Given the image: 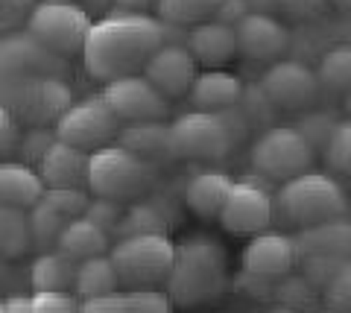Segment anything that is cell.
Here are the masks:
<instances>
[{
  "mask_svg": "<svg viewBox=\"0 0 351 313\" xmlns=\"http://www.w3.org/2000/svg\"><path fill=\"white\" fill-rule=\"evenodd\" d=\"M164 45L161 21L144 12L114 9L94 21L82 45V64L94 79L112 82L117 77L141 73L147 59Z\"/></svg>",
  "mask_w": 351,
  "mask_h": 313,
  "instance_id": "1",
  "label": "cell"
},
{
  "mask_svg": "<svg viewBox=\"0 0 351 313\" xmlns=\"http://www.w3.org/2000/svg\"><path fill=\"white\" fill-rule=\"evenodd\" d=\"M228 284V255L211 237H188L176 243L173 266L164 281L170 305L196 308L217 299Z\"/></svg>",
  "mask_w": 351,
  "mask_h": 313,
  "instance_id": "2",
  "label": "cell"
},
{
  "mask_svg": "<svg viewBox=\"0 0 351 313\" xmlns=\"http://www.w3.org/2000/svg\"><path fill=\"white\" fill-rule=\"evenodd\" d=\"M272 197H276V214H281L284 220L299 225V229L346 217L348 211L346 190L331 173H299V176L281 181L278 193H272Z\"/></svg>",
  "mask_w": 351,
  "mask_h": 313,
  "instance_id": "3",
  "label": "cell"
},
{
  "mask_svg": "<svg viewBox=\"0 0 351 313\" xmlns=\"http://www.w3.org/2000/svg\"><path fill=\"white\" fill-rule=\"evenodd\" d=\"M152 181H156V167L123 149L120 144H106L94 149V153H88L85 188L94 197L114 202H135L147 197Z\"/></svg>",
  "mask_w": 351,
  "mask_h": 313,
  "instance_id": "4",
  "label": "cell"
},
{
  "mask_svg": "<svg viewBox=\"0 0 351 313\" xmlns=\"http://www.w3.org/2000/svg\"><path fill=\"white\" fill-rule=\"evenodd\" d=\"M176 243L170 234H132L117 237L108 249L120 287L126 290H152L167 281L173 266Z\"/></svg>",
  "mask_w": 351,
  "mask_h": 313,
  "instance_id": "5",
  "label": "cell"
},
{
  "mask_svg": "<svg viewBox=\"0 0 351 313\" xmlns=\"http://www.w3.org/2000/svg\"><path fill=\"white\" fill-rule=\"evenodd\" d=\"M91 24L94 21L88 15V9L76 0H36L24 32L36 45L50 50L53 56L71 59L76 53H82Z\"/></svg>",
  "mask_w": 351,
  "mask_h": 313,
  "instance_id": "6",
  "label": "cell"
},
{
  "mask_svg": "<svg viewBox=\"0 0 351 313\" xmlns=\"http://www.w3.org/2000/svg\"><path fill=\"white\" fill-rule=\"evenodd\" d=\"M73 103L64 77H32L0 82V109H6L21 126H53Z\"/></svg>",
  "mask_w": 351,
  "mask_h": 313,
  "instance_id": "7",
  "label": "cell"
},
{
  "mask_svg": "<svg viewBox=\"0 0 351 313\" xmlns=\"http://www.w3.org/2000/svg\"><path fill=\"white\" fill-rule=\"evenodd\" d=\"M237 126L228 112H188L170 123V141L176 158L191 161H219L237 144Z\"/></svg>",
  "mask_w": 351,
  "mask_h": 313,
  "instance_id": "8",
  "label": "cell"
},
{
  "mask_svg": "<svg viewBox=\"0 0 351 313\" xmlns=\"http://www.w3.org/2000/svg\"><path fill=\"white\" fill-rule=\"evenodd\" d=\"M313 155L316 149L304 141V135L295 126H269L252 144L249 161L261 179L287 181L311 170Z\"/></svg>",
  "mask_w": 351,
  "mask_h": 313,
  "instance_id": "9",
  "label": "cell"
},
{
  "mask_svg": "<svg viewBox=\"0 0 351 313\" xmlns=\"http://www.w3.org/2000/svg\"><path fill=\"white\" fill-rule=\"evenodd\" d=\"M117 132L120 121L103 103V97H88L82 103H71L59 121L53 123L56 141L82 149V153H94V149L112 144Z\"/></svg>",
  "mask_w": 351,
  "mask_h": 313,
  "instance_id": "10",
  "label": "cell"
},
{
  "mask_svg": "<svg viewBox=\"0 0 351 313\" xmlns=\"http://www.w3.org/2000/svg\"><path fill=\"white\" fill-rule=\"evenodd\" d=\"M217 220L228 234L255 237L267 231L276 220V197L258 179H234Z\"/></svg>",
  "mask_w": 351,
  "mask_h": 313,
  "instance_id": "11",
  "label": "cell"
},
{
  "mask_svg": "<svg viewBox=\"0 0 351 313\" xmlns=\"http://www.w3.org/2000/svg\"><path fill=\"white\" fill-rule=\"evenodd\" d=\"M100 97L120 123H149L170 114V100L161 97L141 73L106 82Z\"/></svg>",
  "mask_w": 351,
  "mask_h": 313,
  "instance_id": "12",
  "label": "cell"
},
{
  "mask_svg": "<svg viewBox=\"0 0 351 313\" xmlns=\"http://www.w3.org/2000/svg\"><path fill=\"white\" fill-rule=\"evenodd\" d=\"M258 88L269 100V105L290 112L307 109L311 103H316V97L322 91L313 68H307L299 59H276L263 71Z\"/></svg>",
  "mask_w": 351,
  "mask_h": 313,
  "instance_id": "13",
  "label": "cell"
},
{
  "mask_svg": "<svg viewBox=\"0 0 351 313\" xmlns=\"http://www.w3.org/2000/svg\"><path fill=\"white\" fill-rule=\"evenodd\" d=\"M68 59L53 56L36 45L27 32H3L0 36V82H18L32 77H64Z\"/></svg>",
  "mask_w": 351,
  "mask_h": 313,
  "instance_id": "14",
  "label": "cell"
},
{
  "mask_svg": "<svg viewBox=\"0 0 351 313\" xmlns=\"http://www.w3.org/2000/svg\"><path fill=\"white\" fill-rule=\"evenodd\" d=\"M141 77H144L161 97L173 100V97H182V94L191 91V85L196 79V62L184 45L164 41V45L147 59L144 68H141Z\"/></svg>",
  "mask_w": 351,
  "mask_h": 313,
  "instance_id": "15",
  "label": "cell"
},
{
  "mask_svg": "<svg viewBox=\"0 0 351 313\" xmlns=\"http://www.w3.org/2000/svg\"><path fill=\"white\" fill-rule=\"evenodd\" d=\"M234 45L237 53L255 62H276L290 47V32L276 15L249 12L234 24Z\"/></svg>",
  "mask_w": 351,
  "mask_h": 313,
  "instance_id": "16",
  "label": "cell"
},
{
  "mask_svg": "<svg viewBox=\"0 0 351 313\" xmlns=\"http://www.w3.org/2000/svg\"><path fill=\"white\" fill-rule=\"evenodd\" d=\"M299 266V255H295V243L293 237L281 234V231H261L249 240L243 249V273L258 275V278H278L290 275Z\"/></svg>",
  "mask_w": 351,
  "mask_h": 313,
  "instance_id": "17",
  "label": "cell"
},
{
  "mask_svg": "<svg viewBox=\"0 0 351 313\" xmlns=\"http://www.w3.org/2000/svg\"><path fill=\"white\" fill-rule=\"evenodd\" d=\"M184 47H188L196 64H205V71L226 68L237 53L234 27H226V24H219V21L208 18L202 24L191 27V32L184 36Z\"/></svg>",
  "mask_w": 351,
  "mask_h": 313,
  "instance_id": "18",
  "label": "cell"
},
{
  "mask_svg": "<svg viewBox=\"0 0 351 313\" xmlns=\"http://www.w3.org/2000/svg\"><path fill=\"white\" fill-rule=\"evenodd\" d=\"M188 97H191L196 112L223 114V112H232L240 103V97H243V82H240V77H234V73H228L223 68L202 71V73H196Z\"/></svg>",
  "mask_w": 351,
  "mask_h": 313,
  "instance_id": "19",
  "label": "cell"
},
{
  "mask_svg": "<svg viewBox=\"0 0 351 313\" xmlns=\"http://www.w3.org/2000/svg\"><path fill=\"white\" fill-rule=\"evenodd\" d=\"M299 261L304 258H348L351 249V225L346 217L325 220L316 225H304L293 237Z\"/></svg>",
  "mask_w": 351,
  "mask_h": 313,
  "instance_id": "20",
  "label": "cell"
},
{
  "mask_svg": "<svg viewBox=\"0 0 351 313\" xmlns=\"http://www.w3.org/2000/svg\"><path fill=\"white\" fill-rule=\"evenodd\" d=\"M117 144L144 158L147 164H161V161H173V141H170V123L149 121V123H126L117 132Z\"/></svg>",
  "mask_w": 351,
  "mask_h": 313,
  "instance_id": "21",
  "label": "cell"
},
{
  "mask_svg": "<svg viewBox=\"0 0 351 313\" xmlns=\"http://www.w3.org/2000/svg\"><path fill=\"white\" fill-rule=\"evenodd\" d=\"M36 173L44 188H82L88 173V153L56 141L41 155Z\"/></svg>",
  "mask_w": 351,
  "mask_h": 313,
  "instance_id": "22",
  "label": "cell"
},
{
  "mask_svg": "<svg viewBox=\"0 0 351 313\" xmlns=\"http://www.w3.org/2000/svg\"><path fill=\"white\" fill-rule=\"evenodd\" d=\"M232 176L226 170H202L193 173L184 185V205L202 220H217L219 208L232 190Z\"/></svg>",
  "mask_w": 351,
  "mask_h": 313,
  "instance_id": "23",
  "label": "cell"
},
{
  "mask_svg": "<svg viewBox=\"0 0 351 313\" xmlns=\"http://www.w3.org/2000/svg\"><path fill=\"white\" fill-rule=\"evenodd\" d=\"M44 185L36 167H27L21 161H0V205L3 208L29 211L41 199Z\"/></svg>",
  "mask_w": 351,
  "mask_h": 313,
  "instance_id": "24",
  "label": "cell"
},
{
  "mask_svg": "<svg viewBox=\"0 0 351 313\" xmlns=\"http://www.w3.org/2000/svg\"><path fill=\"white\" fill-rule=\"evenodd\" d=\"M56 246L62 255H68L73 264H80V261H88V258L108 255V249H112V234L100 229V225H94L91 220L73 217L64 223Z\"/></svg>",
  "mask_w": 351,
  "mask_h": 313,
  "instance_id": "25",
  "label": "cell"
},
{
  "mask_svg": "<svg viewBox=\"0 0 351 313\" xmlns=\"http://www.w3.org/2000/svg\"><path fill=\"white\" fill-rule=\"evenodd\" d=\"M173 223V211L164 205L161 199H135L129 205V208H123V217H120V223L114 225L117 237H132V234H167Z\"/></svg>",
  "mask_w": 351,
  "mask_h": 313,
  "instance_id": "26",
  "label": "cell"
},
{
  "mask_svg": "<svg viewBox=\"0 0 351 313\" xmlns=\"http://www.w3.org/2000/svg\"><path fill=\"white\" fill-rule=\"evenodd\" d=\"M73 275L76 264L68 255L56 252H41L29 269L32 293H71L73 290Z\"/></svg>",
  "mask_w": 351,
  "mask_h": 313,
  "instance_id": "27",
  "label": "cell"
},
{
  "mask_svg": "<svg viewBox=\"0 0 351 313\" xmlns=\"http://www.w3.org/2000/svg\"><path fill=\"white\" fill-rule=\"evenodd\" d=\"M117 290H120V281H117V273H114L112 261H108V255H97V258H88V261L76 264L71 293L80 301L100 299L108 293H117Z\"/></svg>",
  "mask_w": 351,
  "mask_h": 313,
  "instance_id": "28",
  "label": "cell"
},
{
  "mask_svg": "<svg viewBox=\"0 0 351 313\" xmlns=\"http://www.w3.org/2000/svg\"><path fill=\"white\" fill-rule=\"evenodd\" d=\"M29 229H27V211L3 208L0 205V258L15 261V258L29 252Z\"/></svg>",
  "mask_w": 351,
  "mask_h": 313,
  "instance_id": "29",
  "label": "cell"
},
{
  "mask_svg": "<svg viewBox=\"0 0 351 313\" xmlns=\"http://www.w3.org/2000/svg\"><path fill=\"white\" fill-rule=\"evenodd\" d=\"M223 0H158V15L164 24H173V27H193V24H202V21L214 18L217 6Z\"/></svg>",
  "mask_w": 351,
  "mask_h": 313,
  "instance_id": "30",
  "label": "cell"
},
{
  "mask_svg": "<svg viewBox=\"0 0 351 313\" xmlns=\"http://www.w3.org/2000/svg\"><path fill=\"white\" fill-rule=\"evenodd\" d=\"M319 79V88L328 91H348L351 85V50L348 45H337L322 53L319 71H313Z\"/></svg>",
  "mask_w": 351,
  "mask_h": 313,
  "instance_id": "31",
  "label": "cell"
},
{
  "mask_svg": "<svg viewBox=\"0 0 351 313\" xmlns=\"http://www.w3.org/2000/svg\"><path fill=\"white\" fill-rule=\"evenodd\" d=\"M64 220L62 214H56L50 208L44 199H38L32 208L27 211V229H29V243L32 246H41V249H47V246H56L59 234L64 229Z\"/></svg>",
  "mask_w": 351,
  "mask_h": 313,
  "instance_id": "32",
  "label": "cell"
},
{
  "mask_svg": "<svg viewBox=\"0 0 351 313\" xmlns=\"http://www.w3.org/2000/svg\"><path fill=\"white\" fill-rule=\"evenodd\" d=\"M322 155H325V164L334 173L351 170V123L348 121L334 123V129L328 132L325 144H322Z\"/></svg>",
  "mask_w": 351,
  "mask_h": 313,
  "instance_id": "33",
  "label": "cell"
},
{
  "mask_svg": "<svg viewBox=\"0 0 351 313\" xmlns=\"http://www.w3.org/2000/svg\"><path fill=\"white\" fill-rule=\"evenodd\" d=\"M41 199L47 202L56 214H62L64 220H73V217H82L91 193L82 190V188H44Z\"/></svg>",
  "mask_w": 351,
  "mask_h": 313,
  "instance_id": "34",
  "label": "cell"
},
{
  "mask_svg": "<svg viewBox=\"0 0 351 313\" xmlns=\"http://www.w3.org/2000/svg\"><path fill=\"white\" fill-rule=\"evenodd\" d=\"M56 144V135H53V126H29V132L24 135V138H18V153H21V164H27V167H32V164H38L41 161V155L47 153V149Z\"/></svg>",
  "mask_w": 351,
  "mask_h": 313,
  "instance_id": "35",
  "label": "cell"
},
{
  "mask_svg": "<svg viewBox=\"0 0 351 313\" xmlns=\"http://www.w3.org/2000/svg\"><path fill=\"white\" fill-rule=\"evenodd\" d=\"M322 299L328 301V310L348 313V308H351V269H348V261L322 284Z\"/></svg>",
  "mask_w": 351,
  "mask_h": 313,
  "instance_id": "36",
  "label": "cell"
},
{
  "mask_svg": "<svg viewBox=\"0 0 351 313\" xmlns=\"http://www.w3.org/2000/svg\"><path fill=\"white\" fill-rule=\"evenodd\" d=\"M85 220H91L94 225H100V229H106L108 234L114 231V225L120 223V217H123V202H114V199H103V197H91L82 211Z\"/></svg>",
  "mask_w": 351,
  "mask_h": 313,
  "instance_id": "37",
  "label": "cell"
},
{
  "mask_svg": "<svg viewBox=\"0 0 351 313\" xmlns=\"http://www.w3.org/2000/svg\"><path fill=\"white\" fill-rule=\"evenodd\" d=\"M32 313H80L82 301L73 293H32Z\"/></svg>",
  "mask_w": 351,
  "mask_h": 313,
  "instance_id": "38",
  "label": "cell"
},
{
  "mask_svg": "<svg viewBox=\"0 0 351 313\" xmlns=\"http://www.w3.org/2000/svg\"><path fill=\"white\" fill-rule=\"evenodd\" d=\"M80 313H135L129 299V290H117V293H108L100 299H88L82 301Z\"/></svg>",
  "mask_w": 351,
  "mask_h": 313,
  "instance_id": "39",
  "label": "cell"
},
{
  "mask_svg": "<svg viewBox=\"0 0 351 313\" xmlns=\"http://www.w3.org/2000/svg\"><path fill=\"white\" fill-rule=\"evenodd\" d=\"M32 6H36V0H0V36L15 32L18 24H27Z\"/></svg>",
  "mask_w": 351,
  "mask_h": 313,
  "instance_id": "40",
  "label": "cell"
},
{
  "mask_svg": "<svg viewBox=\"0 0 351 313\" xmlns=\"http://www.w3.org/2000/svg\"><path fill=\"white\" fill-rule=\"evenodd\" d=\"M129 299L135 313H173L170 299L161 290H129Z\"/></svg>",
  "mask_w": 351,
  "mask_h": 313,
  "instance_id": "41",
  "label": "cell"
},
{
  "mask_svg": "<svg viewBox=\"0 0 351 313\" xmlns=\"http://www.w3.org/2000/svg\"><path fill=\"white\" fill-rule=\"evenodd\" d=\"M18 123L15 117L9 114L6 109H0V161H6L12 155V149L18 147Z\"/></svg>",
  "mask_w": 351,
  "mask_h": 313,
  "instance_id": "42",
  "label": "cell"
},
{
  "mask_svg": "<svg viewBox=\"0 0 351 313\" xmlns=\"http://www.w3.org/2000/svg\"><path fill=\"white\" fill-rule=\"evenodd\" d=\"M328 0H276V9L287 12L290 18H311L319 15Z\"/></svg>",
  "mask_w": 351,
  "mask_h": 313,
  "instance_id": "43",
  "label": "cell"
},
{
  "mask_svg": "<svg viewBox=\"0 0 351 313\" xmlns=\"http://www.w3.org/2000/svg\"><path fill=\"white\" fill-rule=\"evenodd\" d=\"M249 15V3L246 0H223V3L217 6V12H214V21H219V24H226V27H234L240 18H246Z\"/></svg>",
  "mask_w": 351,
  "mask_h": 313,
  "instance_id": "44",
  "label": "cell"
},
{
  "mask_svg": "<svg viewBox=\"0 0 351 313\" xmlns=\"http://www.w3.org/2000/svg\"><path fill=\"white\" fill-rule=\"evenodd\" d=\"M3 313H32V305H29V296H9L3 299Z\"/></svg>",
  "mask_w": 351,
  "mask_h": 313,
  "instance_id": "45",
  "label": "cell"
},
{
  "mask_svg": "<svg viewBox=\"0 0 351 313\" xmlns=\"http://www.w3.org/2000/svg\"><path fill=\"white\" fill-rule=\"evenodd\" d=\"M112 3H114L117 9H123V12H144V15H147V9L156 6L158 0H112Z\"/></svg>",
  "mask_w": 351,
  "mask_h": 313,
  "instance_id": "46",
  "label": "cell"
},
{
  "mask_svg": "<svg viewBox=\"0 0 351 313\" xmlns=\"http://www.w3.org/2000/svg\"><path fill=\"white\" fill-rule=\"evenodd\" d=\"M267 313H302V310H293V308H284V305H278V308H269Z\"/></svg>",
  "mask_w": 351,
  "mask_h": 313,
  "instance_id": "47",
  "label": "cell"
},
{
  "mask_svg": "<svg viewBox=\"0 0 351 313\" xmlns=\"http://www.w3.org/2000/svg\"><path fill=\"white\" fill-rule=\"evenodd\" d=\"M328 3H334L337 9H348V6H351V0H328Z\"/></svg>",
  "mask_w": 351,
  "mask_h": 313,
  "instance_id": "48",
  "label": "cell"
},
{
  "mask_svg": "<svg viewBox=\"0 0 351 313\" xmlns=\"http://www.w3.org/2000/svg\"><path fill=\"white\" fill-rule=\"evenodd\" d=\"M3 275H6V261L0 258V278H3Z\"/></svg>",
  "mask_w": 351,
  "mask_h": 313,
  "instance_id": "49",
  "label": "cell"
},
{
  "mask_svg": "<svg viewBox=\"0 0 351 313\" xmlns=\"http://www.w3.org/2000/svg\"><path fill=\"white\" fill-rule=\"evenodd\" d=\"M316 313H334V310H316Z\"/></svg>",
  "mask_w": 351,
  "mask_h": 313,
  "instance_id": "50",
  "label": "cell"
},
{
  "mask_svg": "<svg viewBox=\"0 0 351 313\" xmlns=\"http://www.w3.org/2000/svg\"><path fill=\"white\" fill-rule=\"evenodd\" d=\"M0 313H3V301H0Z\"/></svg>",
  "mask_w": 351,
  "mask_h": 313,
  "instance_id": "51",
  "label": "cell"
}]
</instances>
